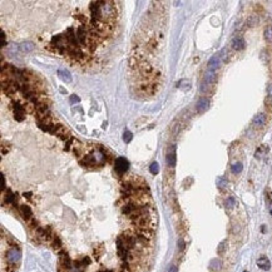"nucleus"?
I'll list each match as a JSON object with an SVG mask.
<instances>
[{
    "label": "nucleus",
    "instance_id": "nucleus-9",
    "mask_svg": "<svg viewBox=\"0 0 272 272\" xmlns=\"http://www.w3.org/2000/svg\"><path fill=\"white\" fill-rule=\"evenodd\" d=\"M257 266L260 268H262V270H270L271 263L266 257H261V258L257 260Z\"/></svg>",
    "mask_w": 272,
    "mask_h": 272
},
{
    "label": "nucleus",
    "instance_id": "nucleus-19",
    "mask_svg": "<svg viewBox=\"0 0 272 272\" xmlns=\"http://www.w3.org/2000/svg\"><path fill=\"white\" fill-rule=\"evenodd\" d=\"M226 206L228 207V208H232V207L234 206V199L232 198V197H230V198L227 199V202H226Z\"/></svg>",
    "mask_w": 272,
    "mask_h": 272
},
{
    "label": "nucleus",
    "instance_id": "nucleus-20",
    "mask_svg": "<svg viewBox=\"0 0 272 272\" xmlns=\"http://www.w3.org/2000/svg\"><path fill=\"white\" fill-rule=\"evenodd\" d=\"M79 102V97H77L75 94H73L72 97H70V104H75Z\"/></svg>",
    "mask_w": 272,
    "mask_h": 272
},
{
    "label": "nucleus",
    "instance_id": "nucleus-26",
    "mask_svg": "<svg viewBox=\"0 0 272 272\" xmlns=\"http://www.w3.org/2000/svg\"><path fill=\"white\" fill-rule=\"evenodd\" d=\"M268 93H270V97H272V85L268 87Z\"/></svg>",
    "mask_w": 272,
    "mask_h": 272
},
{
    "label": "nucleus",
    "instance_id": "nucleus-13",
    "mask_svg": "<svg viewBox=\"0 0 272 272\" xmlns=\"http://www.w3.org/2000/svg\"><path fill=\"white\" fill-rule=\"evenodd\" d=\"M167 163L169 164L170 167H174L176 166V153H174V149H172V152L169 154H167Z\"/></svg>",
    "mask_w": 272,
    "mask_h": 272
},
{
    "label": "nucleus",
    "instance_id": "nucleus-21",
    "mask_svg": "<svg viewBox=\"0 0 272 272\" xmlns=\"http://www.w3.org/2000/svg\"><path fill=\"white\" fill-rule=\"evenodd\" d=\"M1 46H5V33L1 30Z\"/></svg>",
    "mask_w": 272,
    "mask_h": 272
},
{
    "label": "nucleus",
    "instance_id": "nucleus-1",
    "mask_svg": "<svg viewBox=\"0 0 272 272\" xmlns=\"http://www.w3.org/2000/svg\"><path fill=\"white\" fill-rule=\"evenodd\" d=\"M20 258H21V251L17 247L10 248L9 251L7 252V260L9 261L10 263H13V265L17 263V262L20 261Z\"/></svg>",
    "mask_w": 272,
    "mask_h": 272
},
{
    "label": "nucleus",
    "instance_id": "nucleus-3",
    "mask_svg": "<svg viewBox=\"0 0 272 272\" xmlns=\"http://www.w3.org/2000/svg\"><path fill=\"white\" fill-rule=\"evenodd\" d=\"M220 64H221V57L218 55V54L213 55L211 59H210V62H208V70L215 72L216 69L220 67Z\"/></svg>",
    "mask_w": 272,
    "mask_h": 272
},
{
    "label": "nucleus",
    "instance_id": "nucleus-6",
    "mask_svg": "<svg viewBox=\"0 0 272 272\" xmlns=\"http://www.w3.org/2000/svg\"><path fill=\"white\" fill-rule=\"evenodd\" d=\"M246 46V43H244V39L241 38V36H237L232 40V48L234 50H242L243 48Z\"/></svg>",
    "mask_w": 272,
    "mask_h": 272
},
{
    "label": "nucleus",
    "instance_id": "nucleus-27",
    "mask_svg": "<svg viewBox=\"0 0 272 272\" xmlns=\"http://www.w3.org/2000/svg\"><path fill=\"white\" fill-rule=\"evenodd\" d=\"M243 272H248V271H243Z\"/></svg>",
    "mask_w": 272,
    "mask_h": 272
},
{
    "label": "nucleus",
    "instance_id": "nucleus-8",
    "mask_svg": "<svg viewBox=\"0 0 272 272\" xmlns=\"http://www.w3.org/2000/svg\"><path fill=\"white\" fill-rule=\"evenodd\" d=\"M58 77H59L62 81L68 82V83L72 81V74L69 73L67 69H59V70H58Z\"/></svg>",
    "mask_w": 272,
    "mask_h": 272
},
{
    "label": "nucleus",
    "instance_id": "nucleus-5",
    "mask_svg": "<svg viewBox=\"0 0 272 272\" xmlns=\"http://www.w3.org/2000/svg\"><path fill=\"white\" fill-rule=\"evenodd\" d=\"M14 115H15V119L19 120V122H21V120L24 119V115H25L24 108L20 104H18V103L14 104Z\"/></svg>",
    "mask_w": 272,
    "mask_h": 272
},
{
    "label": "nucleus",
    "instance_id": "nucleus-22",
    "mask_svg": "<svg viewBox=\"0 0 272 272\" xmlns=\"http://www.w3.org/2000/svg\"><path fill=\"white\" fill-rule=\"evenodd\" d=\"M226 183H227V182H226L225 179H221L220 182H218V184H220V187H221V188H223V186H226Z\"/></svg>",
    "mask_w": 272,
    "mask_h": 272
},
{
    "label": "nucleus",
    "instance_id": "nucleus-2",
    "mask_svg": "<svg viewBox=\"0 0 272 272\" xmlns=\"http://www.w3.org/2000/svg\"><path fill=\"white\" fill-rule=\"evenodd\" d=\"M129 168V162L124 157H119L115 159V170L119 173H124Z\"/></svg>",
    "mask_w": 272,
    "mask_h": 272
},
{
    "label": "nucleus",
    "instance_id": "nucleus-18",
    "mask_svg": "<svg viewBox=\"0 0 272 272\" xmlns=\"http://www.w3.org/2000/svg\"><path fill=\"white\" fill-rule=\"evenodd\" d=\"M5 199H7V202H9V203H12V202H14V194L12 193V192L10 191H8V196L5 197Z\"/></svg>",
    "mask_w": 272,
    "mask_h": 272
},
{
    "label": "nucleus",
    "instance_id": "nucleus-4",
    "mask_svg": "<svg viewBox=\"0 0 272 272\" xmlns=\"http://www.w3.org/2000/svg\"><path fill=\"white\" fill-rule=\"evenodd\" d=\"M208 107H210V100L208 98H201L198 102H197V112H199V113H203V112H206L207 109H208Z\"/></svg>",
    "mask_w": 272,
    "mask_h": 272
},
{
    "label": "nucleus",
    "instance_id": "nucleus-15",
    "mask_svg": "<svg viewBox=\"0 0 272 272\" xmlns=\"http://www.w3.org/2000/svg\"><path fill=\"white\" fill-rule=\"evenodd\" d=\"M232 172L233 173H239L242 170V163L241 162H237V163H234L233 166H232Z\"/></svg>",
    "mask_w": 272,
    "mask_h": 272
},
{
    "label": "nucleus",
    "instance_id": "nucleus-28",
    "mask_svg": "<svg viewBox=\"0 0 272 272\" xmlns=\"http://www.w3.org/2000/svg\"><path fill=\"white\" fill-rule=\"evenodd\" d=\"M271 213H272V210H271Z\"/></svg>",
    "mask_w": 272,
    "mask_h": 272
},
{
    "label": "nucleus",
    "instance_id": "nucleus-24",
    "mask_svg": "<svg viewBox=\"0 0 272 272\" xmlns=\"http://www.w3.org/2000/svg\"><path fill=\"white\" fill-rule=\"evenodd\" d=\"M168 272H177V267H176V266H170V268L168 270Z\"/></svg>",
    "mask_w": 272,
    "mask_h": 272
},
{
    "label": "nucleus",
    "instance_id": "nucleus-7",
    "mask_svg": "<svg viewBox=\"0 0 272 272\" xmlns=\"http://www.w3.org/2000/svg\"><path fill=\"white\" fill-rule=\"evenodd\" d=\"M216 79H217V75H216V73L215 72H211V70H208L206 73V77H205V82H203V84L202 85H211V84H213L216 82Z\"/></svg>",
    "mask_w": 272,
    "mask_h": 272
},
{
    "label": "nucleus",
    "instance_id": "nucleus-23",
    "mask_svg": "<svg viewBox=\"0 0 272 272\" xmlns=\"http://www.w3.org/2000/svg\"><path fill=\"white\" fill-rule=\"evenodd\" d=\"M1 188L3 189L5 188V177H4V174H1Z\"/></svg>",
    "mask_w": 272,
    "mask_h": 272
},
{
    "label": "nucleus",
    "instance_id": "nucleus-25",
    "mask_svg": "<svg viewBox=\"0 0 272 272\" xmlns=\"http://www.w3.org/2000/svg\"><path fill=\"white\" fill-rule=\"evenodd\" d=\"M179 248L183 250L184 248V244H183V241H179Z\"/></svg>",
    "mask_w": 272,
    "mask_h": 272
},
{
    "label": "nucleus",
    "instance_id": "nucleus-10",
    "mask_svg": "<svg viewBox=\"0 0 272 272\" xmlns=\"http://www.w3.org/2000/svg\"><path fill=\"white\" fill-rule=\"evenodd\" d=\"M265 122H266V115H265V114H258V115L255 117L253 124L257 125V127H262V125L265 124Z\"/></svg>",
    "mask_w": 272,
    "mask_h": 272
},
{
    "label": "nucleus",
    "instance_id": "nucleus-16",
    "mask_svg": "<svg viewBox=\"0 0 272 272\" xmlns=\"http://www.w3.org/2000/svg\"><path fill=\"white\" fill-rule=\"evenodd\" d=\"M149 170H151V173L152 174H157L159 172V166H158V163L157 162H153L151 164V167H149Z\"/></svg>",
    "mask_w": 272,
    "mask_h": 272
},
{
    "label": "nucleus",
    "instance_id": "nucleus-12",
    "mask_svg": "<svg viewBox=\"0 0 272 272\" xmlns=\"http://www.w3.org/2000/svg\"><path fill=\"white\" fill-rule=\"evenodd\" d=\"M34 49V44L30 41H26V43H23V44L20 45V50L24 51V53H28V51H31Z\"/></svg>",
    "mask_w": 272,
    "mask_h": 272
},
{
    "label": "nucleus",
    "instance_id": "nucleus-14",
    "mask_svg": "<svg viewBox=\"0 0 272 272\" xmlns=\"http://www.w3.org/2000/svg\"><path fill=\"white\" fill-rule=\"evenodd\" d=\"M265 38L268 43H272V28L271 26H268V28L265 30Z\"/></svg>",
    "mask_w": 272,
    "mask_h": 272
},
{
    "label": "nucleus",
    "instance_id": "nucleus-11",
    "mask_svg": "<svg viewBox=\"0 0 272 272\" xmlns=\"http://www.w3.org/2000/svg\"><path fill=\"white\" fill-rule=\"evenodd\" d=\"M20 211H21V215L24 216L25 220H31V210L28 206H21Z\"/></svg>",
    "mask_w": 272,
    "mask_h": 272
},
{
    "label": "nucleus",
    "instance_id": "nucleus-17",
    "mask_svg": "<svg viewBox=\"0 0 272 272\" xmlns=\"http://www.w3.org/2000/svg\"><path fill=\"white\" fill-rule=\"evenodd\" d=\"M132 138H133V134H132L129 131H125V132L123 133V141H124L125 143H129V142L132 141Z\"/></svg>",
    "mask_w": 272,
    "mask_h": 272
}]
</instances>
